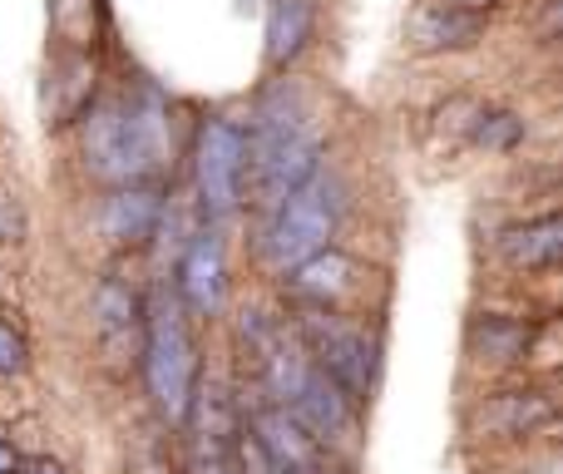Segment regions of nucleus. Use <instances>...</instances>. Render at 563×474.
I'll return each mask as SVG.
<instances>
[{"mask_svg": "<svg viewBox=\"0 0 563 474\" xmlns=\"http://www.w3.org/2000/svg\"><path fill=\"white\" fill-rule=\"evenodd\" d=\"M168 158V104L154 89L95 104L85 119V164L104 184H148Z\"/></svg>", "mask_w": 563, "mask_h": 474, "instance_id": "nucleus-1", "label": "nucleus"}, {"mask_svg": "<svg viewBox=\"0 0 563 474\" xmlns=\"http://www.w3.org/2000/svg\"><path fill=\"white\" fill-rule=\"evenodd\" d=\"M346 213V184L331 174L327 164L311 168V178H301L287 198L267 213V233H263V262L273 277H287L301 257L331 247Z\"/></svg>", "mask_w": 563, "mask_h": 474, "instance_id": "nucleus-2", "label": "nucleus"}, {"mask_svg": "<svg viewBox=\"0 0 563 474\" xmlns=\"http://www.w3.org/2000/svg\"><path fill=\"white\" fill-rule=\"evenodd\" d=\"M139 366H144V386L154 396V406L168 420L188 416V400L198 390V346L194 327H188V307L178 301V291H158L154 301H144V341H139Z\"/></svg>", "mask_w": 563, "mask_h": 474, "instance_id": "nucleus-3", "label": "nucleus"}, {"mask_svg": "<svg viewBox=\"0 0 563 474\" xmlns=\"http://www.w3.org/2000/svg\"><path fill=\"white\" fill-rule=\"evenodd\" d=\"M297 341L311 356V366L336 381L351 406L371 396V386H376V337L366 327L346 321L336 307H301Z\"/></svg>", "mask_w": 563, "mask_h": 474, "instance_id": "nucleus-4", "label": "nucleus"}, {"mask_svg": "<svg viewBox=\"0 0 563 474\" xmlns=\"http://www.w3.org/2000/svg\"><path fill=\"white\" fill-rule=\"evenodd\" d=\"M243 178H247L243 124L238 119H208L198 129V148H194V188H198V208H203L208 223H223V218L238 213Z\"/></svg>", "mask_w": 563, "mask_h": 474, "instance_id": "nucleus-5", "label": "nucleus"}, {"mask_svg": "<svg viewBox=\"0 0 563 474\" xmlns=\"http://www.w3.org/2000/svg\"><path fill=\"white\" fill-rule=\"evenodd\" d=\"M282 406H287L291 420H297V426L327 450L351 445V436H356V406H351V400L341 396L336 381L321 376L317 366L301 371V381L291 386V396L282 400Z\"/></svg>", "mask_w": 563, "mask_h": 474, "instance_id": "nucleus-6", "label": "nucleus"}, {"mask_svg": "<svg viewBox=\"0 0 563 474\" xmlns=\"http://www.w3.org/2000/svg\"><path fill=\"white\" fill-rule=\"evenodd\" d=\"M228 297V257L213 228H198L194 238H184L178 247V301L188 307V317H218Z\"/></svg>", "mask_w": 563, "mask_h": 474, "instance_id": "nucleus-7", "label": "nucleus"}, {"mask_svg": "<svg viewBox=\"0 0 563 474\" xmlns=\"http://www.w3.org/2000/svg\"><path fill=\"white\" fill-rule=\"evenodd\" d=\"M253 440L263 445V455L273 460L282 474H321L327 470V445H317V440L307 436V430L291 420L287 406H277V400H267V406L253 410Z\"/></svg>", "mask_w": 563, "mask_h": 474, "instance_id": "nucleus-8", "label": "nucleus"}, {"mask_svg": "<svg viewBox=\"0 0 563 474\" xmlns=\"http://www.w3.org/2000/svg\"><path fill=\"white\" fill-rule=\"evenodd\" d=\"M95 331L99 346L114 366L139 361V341H144V297H139L129 282L104 277L95 287Z\"/></svg>", "mask_w": 563, "mask_h": 474, "instance_id": "nucleus-9", "label": "nucleus"}, {"mask_svg": "<svg viewBox=\"0 0 563 474\" xmlns=\"http://www.w3.org/2000/svg\"><path fill=\"white\" fill-rule=\"evenodd\" d=\"M282 282H287V291L301 307H341L356 291V262L336 247H321L311 257H301Z\"/></svg>", "mask_w": 563, "mask_h": 474, "instance_id": "nucleus-10", "label": "nucleus"}, {"mask_svg": "<svg viewBox=\"0 0 563 474\" xmlns=\"http://www.w3.org/2000/svg\"><path fill=\"white\" fill-rule=\"evenodd\" d=\"M164 223V198H158L154 184H114V194L104 198V213H99V228H104L109 242H148Z\"/></svg>", "mask_w": 563, "mask_h": 474, "instance_id": "nucleus-11", "label": "nucleus"}, {"mask_svg": "<svg viewBox=\"0 0 563 474\" xmlns=\"http://www.w3.org/2000/svg\"><path fill=\"white\" fill-rule=\"evenodd\" d=\"M317 164H321V139H317V129H307L297 144H287L282 154L267 158V164H257L243 184H253V203L263 208V213H273V208L301 184V178H311V168Z\"/></svg>", "mask_w": 563, "mask_h": 474, "instance_id": "nucleus-12", "label": "nucleus"}, {"mask_svg": "<svg viewBox=\"0 0 563 474\" xmlns=\"http://www.w3.org/2000/svg\"><path fill=\"white\" fill-rule=\"evenodd\" d=\"M485 35V15L475 10L445 5V0H420L410 15V40L420 55H440V49H470Z\"/></svg>", "mask_w": 563, "mask_h": 474, "instance_id": "nucleus-13", "label": "nucleus"}, {"mask_svg": "<svg viewBox=\"0 0 563 474\" xmlns=\"http://www.w3.org/2000/svg\"><path fill=\"white\" fill-rule=\"evenodd\" d=\"M317 35V0H267V65L287 69Z\"/></svg>", "mask_w": 563, "mask_h": 474, "instance_id": "nucleus-14", "label": "nucleus"}, {"mask_svg": "<svg viewBox=\"0 0 563 474\" xmlns=\"http://www.w3.org/2000/svg\"><path fill=\"white\" fill-rule=\"evenodd\" d=\"M499 252H505V262H509V267H519V272H554L559 267V252H563L559 213L529 218V223L509 228V233L499 238Z\"/></svg>", "mask_w": 563, "mask_h": 474, "instance_id": "nucleus-15", "label": "nucleus"}, {"mask_svg": "<svg viewBox=\"0 0 563 474\" xmlns=\"http://www.w3.org/2000/svg\"><path fill=\"white\" fill-rule=\"evenodd\" d=\"M529 341H534L529 321L495 317V311H485V317L470 321V351H475L479 361H495V366H515V361H525Z\"/></svg>", "mask_w": 563, "mask_h": 474, "instance_id": "nucleus-16", "label": "nucleus"}, {"mask_svg": "<svg viewBox=\"0 0 563 474\" xmlns=\"http://www.w3.org/2000/svg\"><path fill=\"white\" fill-rule=\"evenodd\" d=\"M549 420H554V400L544 390H509V396H495L485 406V426L495 436H534Z\"/></svg>", "mask_w": 563, "mask_h": 474, "instance_id": "nucleus-17", "label": "nucleus"}, {"mask_svg": "<svg viewBox=\"0 0 563 474\" xmlns=\"http://www.w3.org/2000/svg\"><path fill=\"white\" fill-rule=\"evenodd\" d=\"M470 139L489 154H509V148L525 139V119L509 114V109H475V124H470Z\"/></svg>", "mask_w": 563, "mask_h": 474, "instance_id": "nucleus-18", "label": "nucleus"}, {"mask_svg": "<svg viewBox=\"0 0 563 474\" xmlns=\"http://www.w3.org/2000/svg\"><path fill=\"white\" fill-rule=\"evenodd\" d=\"M30 371V341L15 321L0 317V376H25Z\"/></svg>", "mask_w": 563, "mask_h": 474, "instance_id": "nucleus-19", "label": "nucleus"}, {"mask_svg": "<svg viewBox=\"0 0 563 474\" xmlns=\"http://www.w3.org/2000/svg\"><path fill=\"white\" fill-rule=\"evenodd\" d=\"M25 238V208H20L15 194L0 188V242H20Z\"/></svg>", "mask_w": 563, "mask_h": 474, "instance_id": "nucleus-20", "label": "nucleus"}, {"mask_svg": "<svg viewBox=\"0 0 563 474\" xmlns=\"http://www.w3.org/2000/svg\"><path fill=\"white\" fill-rule=\"evenodd\" d=\"M15 474H65V465H59L55 455H25Z\"/></svg>", "mask_w": 563, "mask_h": 474, "instance_id": "nucleus-21", "label": "nucleus"}, {"mask_svg": "<svg viewBox=\"0 0 563 474\" xmlns=\"http://www.w3.org/2000/svg\"><path fill=\"white\" fill-rule=\"evenodd\" d=\"M20 460H25V455H20V450L10 445V440H0V474H15V470H20Z\"/></svg>", "mask_w": 563, "mask_h": 474, "instance_id": "nucleus-22", "label": "nucleus"}, {"mask_svg": "<svg viewBox=\"0 0 563 474\" xmlns=\"http://www.w3.org/2000/svg\"><path fill=\"white\" fill-rule=\"evenodd\" d=\"M445 5H460V10H475V15H485V10H495L499 0H445Z\"/></svg>", "mask_w": 563, "mask_h": 474, "instance_id": "nucleus-23", "label": "nucleus"}, {"mask_svg": "<svg viewBox=\"0 0 563 474\" xmlns=\"http://www.w3.org/2000/svg\"><path fill=\"white\" fill-rule=\"evenodd\" d=\"M277 474H282V470H277Z\"/></svg>", "mask_w": 563, "mask_h": 474, "instance_id": "nucleus-24", "label": "nucleus"}]
</instances>
